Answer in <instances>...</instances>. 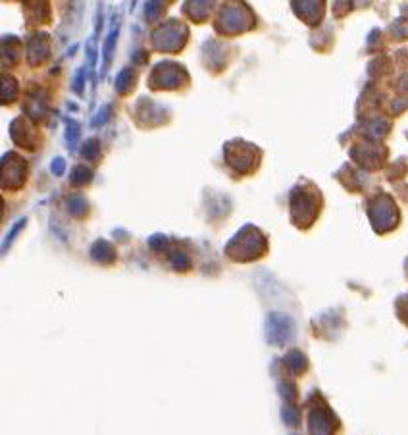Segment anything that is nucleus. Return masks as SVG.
<instances>
[{"label":"nucleus","mask_w":408,"mask_h":435,"mask_svg":"<svg viewBox=\"0 0 408 435\" xmlns=\"http://www.w3.org/2000/svg\"><path fill=\"white\" fill-rule=\"evenodd\" d=\"M289 329H291V321L283 316L272 314L268 320V333L273 343H283L289 337Z\"/></svg>","instance_id":"obj_1"},{"label":"nucleus","mask_w":408,"mask_h":435,"mask_svg":"<svg viewBox=\"0 0 408 435\" xmlns=\"http://www.w3.org/2000/svg\"><path fill=\"white\" fill-rule=\"evenodd\" d=\"M116 41H117V27H114L112 33L108 35L106 45H104V64H110V60H112V52H114V46H116Z\"/></svg>","instance_id":"obj_2"},{"label":"nucleus","mask_w":408,"mask_h":435,"mask_svg":"<svg viewBox=\"0 0 408 435\" xmlns=\"http://www.w3.org/2000/svg\"><path fill=\"white\" fill-rule=\"evenodd\" d=\"M23 226H25V220H20V222H18V226H16V228H14V229H12V231H10V235H8V239H6V241H4V247H2V249H4V252L8 251V247H10V243H12V241H14V239H16V235H18V231H20V229H22Z\"/></svg>","instance_id":"obj_3"},{"label":"nucleus","mask_w":408,"mask_h":435,"mask_svg":"<svg viewBox=\"0 0 408 435\" xmlns=\"http://www.w3.org/2000/svg\"><path fill=\"white\" fill-rule=\"evenodd\" d=\"M64 168H66V164H64V160L62 158H56L54 160V164H52V172L58 175V174H62L64 172Z\"/></svg>","instance_id":"obj_4"}]
</instances>
